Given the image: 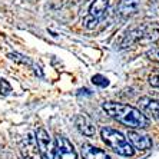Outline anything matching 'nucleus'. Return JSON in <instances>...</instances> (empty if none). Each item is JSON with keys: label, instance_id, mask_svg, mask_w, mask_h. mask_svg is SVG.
<instances>
[{"label": "nucleus", "instance_id": "obj_1", "mask_svg": "<svg viewBox=\"0 0 159 159\" xmlns=\"http://www.w3.org/2000/svg\"><path fill=\"white\" fill-rule=\"evenodd\" d=\"M102 107L111 118H113L115 120L123 123V125L129 126V128L145 129L149 125L146 116L139 109L129 106V105L116 103V102H105Z\"/></svg>", "mask_w": 159, "mask_h": 159}, {"label": "nucleus", "instance_id": "obj_2", "mask_svg": "<svg viewBox=\"0 0 159 159\" xmlns=\"http://www.w3.org/2000/svg\"><path fill=\"white\" fill-rule=\"evenodd\" d=\"M100 136H102V141L112 149L115 151L116 153L122 156H132L133 155V148L132 145L128 142L125 136H123L120 132L112 129V128H103L100 130Z\"/></svg>", "mask_w": 159, "mask_h": 159}, {"label": "nucleus", "instance_id": "obj_3", "mask_svg": "<svg viewBox=\"0 0 159 159\" xmlns=\"http://www.w3.org/2000/svg\"><path fill=\"white\" fill-rule=\"evenodd\" d=\"M107 0H93L90 7H89V13L86 17H83L82 23L83 26L88 29H95L98 26V23L102 22L106 16L107 11Z\"/></svg>", "mask_w": 159, "mask_h": 159}, {"label": "nucleus", "instance_id": "obj_4", "mask_svg": "<svg viewBox=\"0 0 159 159\" xmlns=\"http://www.w3.org/2000/svg\"><path fill=\"white\" fill-rule=\"evenodd\" d=\"M34 139H36L37 148L42 153V158L43 159H57V153H56V145L53 142V139L50 138L46 130L43 128H39L36 130V135H34Z\"/></svg>", "mask_w": 159, "mask_h": 159}, {"label": "nucleus", "instance_id": "obj_5", "mask_svg": "<svg viewBox=\"0 0 159 159\" xmlns=\"http://www.w3.org/2000/svg\"><path fill=\"white\" fill-rule=\"evenodd\" d=\"M20 152H22L23 159H43L40 151L37 148L36 139L33 138L32 133H27L23 138L22 143H20Z\"/></svg>", "mask_w": 159, "mask_h": 159}, {"label": "nucleus", "instance_id": "obj_6", "mask_svg": "<svg viewBox=\"0 0 159 159\" xmlns=\"http://www.w3.org/2000/svg\"><path fill=\"white\" fill-rule=\"evenodd\" d=\"M55 145L57 159H78V153L75 151L73 145L67 141L66 138L57 136L55 141Z\"/></svg>", "mask_w": 159, "mask_h": 159}, {"label": "nucleus", "instance_id": "obj_7", "mask_svg": "<svg viewBox=\"0 0 159 159\" xmlns=\"http://www.w3.org/2000/svg\"><path fill=\"white\" fill-rule=\"evenodd\" d=\"M126 136L130 142V143L138 149V151H148L152 148V139L148 135H142L139 132H135V130H128Z\"/></svg>", "mask_w": 159, "mask_h": 159}, {"label": "nucleus", "instance_id": "obj_8", "mask_svg": "<svg viewBox=\"0 0 159 159\" xmlns=\"http://www.w3.org/2000/svg\"><path fill=\"white\" fill-rule=\"evenodd\" d=\"M138 103H139V107H141L146 115H149L151 118L159 120V100L152 99V98H148V96H143L138 100Z\"/></svg>", "mask_w": 159, "mask_h": 159}, {"label": "nucleus", "instance_id": "obj_9", "mask_svg": "<svg viewBox=\"0 0 159 159\" xmlns=\"http://www.w3.org/2000/svg\"><path fill=\"white\" fill-rule=\"evenodd\" d=\"M75 125L78 128L80 133H83L85 136H93L96 132V126L90 120L86 115H78L75 118Z\"/></svg>", "mask_w": 159, "mask_h": 159}, {"label": "nucleus", "instance_id": "obj_10", "mask_svg": "<svg viewBox=\"0 0 159 159\" xmlns=\"http://www.w3.org/2000/svg\"><path fill=\"white\" fill-rule=\"evenodd\" d=\"M80 153L83 156V159H111V156L107 155L106 152H103L102 149L93 146L89 143H83L80 148Z\"/></svg>", "mask_w": 159, "mask_h": 159}, {"label": "nucleus", "instance_id": "obj_11", "mask_svg": "<svg viewBox=\"0 0 159 159\" xmlns=\"http://www.w3.org/2000/svg\"><path fill=\"white\" fill-rule=\"evenodd\" d=\"M139 2L141 0H120L119 2V13L123 17H129V16L135 15L138 10V6H139Z\"/></svg>", "mask_w": 159, "mask_h": 159}, {"label": "nucleus", "instance_id": "obj_12", "mask_svg": "<svg viewBox=\"0 0 159 159\" xmlns=\"http://www.w3.org/2000/svg\"><path fill=\"white\" fill-rule=\"evenodd\" d=\"M92 82H93V85L100 86V88H106L109 85V80H107V78H105L103 75H95L92 78Z\"/></svg>", "mask_w": 159, "mask_h": 159}, {"label": "nucleus", "instance_id": "obj_13", "mask_svg": "<svg viewBox=\"0 0 159 159\" xmlns=\"http://www.w3.org/2000/svg\"><path fill=\"white\" fill-rule=\"evenodd\" d=\"M10 90H11V88H10V85H9V82L6 80V79H0V93L6 96V95L10 93Z\"/></svg>", "mask_w": 159, "mask_h": 159}, {"label": "nucleus", "instance_id": "obj_14", "mask_svg": "<svg viewBox=\"0 0 159 159\" xmlns=\"http://www.w3.org/2000/svg\"><path fill=\"white\" fill-rule=\"evenodd\" d=\"M149 83L153 88H159V72H155L149 76Z\"/></svg>", "mask_w": 159, "mask_h": 159}, {"label": "nucleus", "instance_id": "obj_15", "mask_svg": "<svg viewBox=\"0 0 159 159\" xmlns=\"http://www.w3.org/2000/svg\"><path fill=\"white\" fill-rule=\"evenodd\" d=\"M148 57L152 60H156V62H159V48H152L151 50H149L148 53Z\"/></svg>", "mask_w": 159, "mask_h": 159}]
</instances>
